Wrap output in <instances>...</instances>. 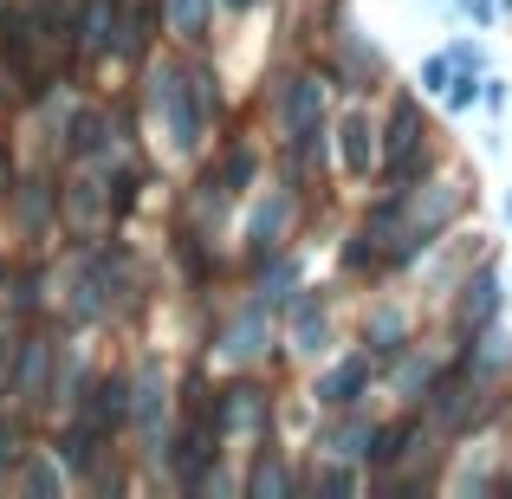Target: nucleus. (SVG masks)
I'll list each match as a JSON object with an SVG mask.
<instances>
[{
    "label": "nucleus",
    "instance_id": "1",
    "mask_svg": "<svg viewBox=\"0 0 512 499\" xmlns=\"http://www.w3.org/2000/svg\"><path fill=\"white\" fill-rule=\"evenodd\" d=\"M201 78L195 72H156V117L169 111V137L175 150H195L201 143Z\"/></svg>",
    "mask_w": 512,
    "mask_h": 499
},
{
    "label": "nucleus",
    "instance_id": "8",
    "mask_svg": "<svg viewBox=\"0 0 512 499\" xmlns=\"http://www.w3.org/2000/svg\"><path fill=\"white\" fill-rule=\"evenodd\" d=\"M156 370H143V383H137V428H143V441H150V454H156V441H163V415H156Z\"/></svg>",
    "mask_w": 512,
    "mask_h": 499
},
{
    "label": "nucleus",
    "instance_id": "17",
    "mask_svg": "<svg viewBox=\"0 0 512 499\" xmlns=\"http://www.w3.org/2000/svg\"><path fill=\"white\" fill-rule=\"evenodd\" d=\"M396 337H402V312H376L370 318V344L376 350H396Z\"/></svg>",
    "mask_w": 512,
    "mask_h": 499
},
{
    "label": "nucleus",
    "instance_id": "21",
    "mask_svg": "<svg viewBox=\"0 0 512 499\" xmlns=\"http://www.w3.org/2000/svg\"><path fill=\"white\" fill-rule=\"evenodd\" d=\"M247 175H253V156L234 150V156H227V188H247Z\"/></svg>",
    "mask_w": 512,
    "mask_h": 499
},
{
    "label": "nucleus",
    "instance_id": "5",
    "mask_svg": "<svg viewBox=\"0 0 512 499\" xmlns=\"http://www.w3.org/2000/svg\"><path fill=\"white\" fill-rule=\"evenodd\" d=\"M266 312H273V305H266V299H253L247 312H240L234 325L221 331V357H227V363H253V357L266 350Z\"/></svg>",
    "mask_w": 512,
    "mask_h": 499
},
{
    "label": "nucleus",
    "instance_id": "25",
    "mask_svg": "<svg viewBox=\"0 0 512 499\" xmlns=\"http://www.w3.org/2000/svg\"><path fill=\"white\" fill-rule=\"evenodd\" d=\"M227 7H253V0H227Z\"/></svg>",
    "mask_w": 512,
    "mask_h": 499
},
{
    "label": "nucleus",
    "instance_id": "7",
    "mask_svg": "<svg viewBox=\"0 0 512 499\" xmlns=\"http://www.w3.org/2000/svg\"><path fill=\"white\" fill-rule=\"evenodd\" d=\"M338 137H344V169H350V175H370V163H376V143H370L376 130H370V117H363V111H350Z\"/></svg>",
    "mask_w": 512,
    "mask_h": 499
},
{
    "label": "nucleus",
    "instance_id": "24",
    "mask_svg": "<svg viewBox=\"0 0 512 499\" xmlns=\"http://www.w3.org/2000/svg\"><path fill=\"white\" fill-rule=\"evenodd\" d=\"M461 13H467V20H480V26H493V0H461Z\"/></svg>",
    "mask_w": 512,
    "mask_h": 499
},
{
    "label": "nucleus",
    "instance_id": "9",
    "mask_svg": "<svg viewBox=\"0 0 512 499\" xmlns=\"http://www.w3.org/2000/svg\"><path fill=\"white\" fill-rule=\"evenodd\" d=\"M493 312H500V286L480 273L474 286H467V299H461V318H467V325H493Z\"/></svg>",
    "mask_w": 512,
    "mask_h": 499
},
{
    "label": "nucleus",
    "instance_id": "16",
    "mask_svg": "<svg viewBox=\"0 0 512 499\" xmlns=\"http://www.w3.org/2000/svg\"><path fill=\"white\" fill-rule=\"evenodd\" d=\"M247 487H253V493H286V487H292V474H286L279 461H260V467H253V480H247Z\"/></svg>",
    "mask_w": 512,
    "mask_h": 499
},
{
    "label": "nucleus",
    "instance_id": "2",
    "mask_svg": "<svg viewBox=\"0 0 512 499\" xmlns=\"http://www.w3.org/2000/svg\"><path fill=\"white\" fill-rule=\"evenodd\" d=\"M318 130H325V85H318V78H292V91H286V137H292V156H312Z\"/></svg>",
    "mask_w": 512,
    "mask_h": 499
},
{
    "label": "nucleus",
    "instance_id": "22",
    "mask_svg": "<svg viewBox=\"0 0 512 499\" xmlns=\"http://www.w3.org/2000/svg\"><path fill=\"white\" fill-rule=\"evenodd\" d=\"M26 487H33V493H52V487H59V474H52V467H46V461H39V467H33V474H26Z\"/></svg>",
    "mask_w": 512,
    "mask_h": 499
},
{
    "label": "nucleus",
    "instance_id": "6",
    "mask_svg": "<svg viewBox=\"0 0 512 499\" xmlns=\"http://www.w3.org/2000/svg\"><path fill=\"white\" fill-rule=\"evenodd\" d=\"M363 383H370V357H344L338 370L318 383V402H325V409H350V402L363 396Z\"/></svg>",
    "mask_w": 512,
    "mask_h": 499
},
{
    "label": "nucleus",
    "instance_id": "20",
    "mask_svg": "<svg viewBox=\"0 0 512 499\" xmlns=\"http://www.w3.org/2000/svg\"><path fill=\"white\" fill-rule=\"evenodd\" d=\"M201 7H208V0H169V20L182 26V33H195V26H201Z\"/></svg>",
    "mask_w": 512,
    "mask_h": 499
},
{
    "label": "nucleus",
    "instance_id": "19",
    "mask_svg": "<svg viewBox=\"0 0 512 499\" xmlns=\"http://www.w3.org/2000/svg\"><path fill=\"white\" fill-rule=\"evenodd\" d=\"M454 65H461V59H428V65H422V91L454 85Z\"/></svg>",
    "mask_w": 512,
    "mask_h": 499
},
{
    "label": "nucleus",
    "instance_id": "23",
    "mask_svg": "<svg viewBox=\"0 0 512 499\" xmlns=\"http://www.w3.org/2000/svg\"><path fill=\"white\" fill-rule=\"evenodd\" d=\"M13 454H20V428L0 422V461H13Z\"/></svg>",
    "mask_w": 512,
    "mask_h": 499
},
{
    "label": "nucleus",
    "instance_id": "11",
    "mask_svg": "<svg viewBox=\"0 0 512 499\" xmlns=\"http://www.w3.org/2000/svg\"><path fill=\"white\" fill-rule=\"evenodd\" d=\"M286 214H292V201H286V195H273L260 214H253V240H260V253H266V247H279V227H286Z\"/></svg>",
    "mask_w": 512,
    "mask_h": 499
},
{
    "label": "nucleus",
    "instance_id": "27",
    "mask_svg": "<svg viewBox=\"0 0 512 499\" xmlns=\"http://www.w3.org/2000/svg\"><path fill=\"white\" fill-rule=\"evenodd\" d=\"M500 7H512V0H500Z\"/></svg>",
    "mask_w": 512,
    "mask_h": 499
},
{
    "label": "nucleus",
    "instance_id": "26",
    "mask_svg": "<svg viewBox=\"0 0 512 499\" xmlns=\"http://www.w3.org/2000/svg\"><path fill=\"white\" fill-rule=\"evenodd\" d=\"M506 214H512V195H506Z\"/></svg>",
    "mask_w": 512,
    "mask_h": 499
},
{
    "label": "nucleus",
    "instance_id": "13",
    "mask_svg": "<svg viewBox=\"0 0 512 499\" xmlns=\"http://www.w3.org/2000/svg\"><path fill=\"white\" fill-rule=\"evenodd\" d=\"M46 357H52V344H26V357H20V389L26 396H39V383H46Z\"/></svg>",
    "mask_w": 512,
    "mask_h": 499
},
{
    "label": "nucleus",
    "instance_id": "14",
    "mask_svg": "<svg viewBox=\"0 0 512 499\" xmlns=\"http://www.w3.org/2000/svg\"><path fill=\"white\" fill-rule=\"evenodd\" d=\"M292 286H299V266H292V260H279V266H273V279H266V292H260V299H266V305H286V299H292Z\"/></svg>",
    "mask_w": 512,
    "mask_h": 499
},
{
    "label": "nucleus",
    "instance_id": "15",
    "mask_svg": "<svg viewBox=\"0 0 512 499\" xmlns=\"http://www.w3.org/2000/svg\"><path fill=\"white\" fill-rule=\"evenodd\" d=\"M409 435H415V428H383V435L370 441V461H376V467H389L402 448H409Z\"/></svg>",
    "mask_w": 512,
    "mask_h": 499
},
{
    "label": "nucleus",
    "instance_id": "12",
    "mask_svg": "<svg viewBox=\"0 0 512 499\" xmlns=\"http://www.w3.org/2000/svg\"><path fill=\"white\" fill-rule=\"evenodd\" d=\"M292 344H299V350H318V344H325V305H318V299L299 305V318H292Z\"/></svg>",
    "mask_w": 512,
    "mask_h": 499
},
{
    "label": "nucleus",
    "instance_id": "3",
    "mask_svg": "<svg viewBox=\"0 0 512 499\" xmlns=\"http://www.w3.org/2000/svg\"><path fill=\"white\" fill-rule=\"evenodd\" d=\"M415 143H422V111H415V98H402L396 117H389V143H383V175L389 182H409Z\"/></svg>",
    "mask_w": 512,
    "mask_h": 499
},
{
    "label": "nucleus",
    "instance_id": "10",
    "mask_svg": "<svg viewBox=\"0 0 512 499\" xmlns=\"http://www.w3.org/2000/svg\"><path fill=\"white\" fill-rule=\"evenodd\" d=\"M260 415H266L260 389H227V402H221V428H253Z\"/></svg>",
    "mask_w": 512,
    "mask_h": 499
},
{
    "label": "nucleus",
    "instance_id": "18",
    "mask_svg": "<svg viewBox=\"0 0 512 499\" xmlns=\"http://www.w3.org/2000/svg\"><path fill=\"white\" fill-rule=\"evenodd\" d=\"M474 98H487V91H480V85H474V72L461 65V78L448 85V111H474Z\"/></svg>",
    "mask_w": 512,
    "mask_h": 499
},
{
    "label": "nucleus",
    "instance_id": "4",
    "mask_svg": "<svg viewBox=\"0 0 512 499\" xmlns=\"http://www.w3.org/2000/svg\"><path fill=\"white\" fill-rule=\"evenodd\" d=\"M137 409V396H130L124 376H104V383H91L85 409H78V422L91 428V435H111V428H124V415Z\"/></svg>",
    "mask_w": 512,
    "mask_h": 499
}]
</instances>
